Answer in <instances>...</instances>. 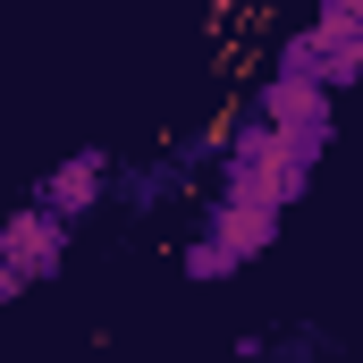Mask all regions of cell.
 I'll return each instance as SVG.
<instances>
[{
  "mask_svg": "<svg viewBox=\"0 0 363 363\" xmlns=\"http://www.w3.org/2000/svg\"><path fill=\"white\" fill-rule=\"evenodd\" d=\"M51 254H60L51 211H17V220H9V271H0V287H26L34 271H51Z\"/></svg>",
  "mask_w": 363,
  "mask_h": 363,
  "instance_id": "cell-2",
  "label": "cell"
},
{
  "mask_svg": "<svg viewBox=\"0 0 363 363\" xmlns=\"http://www.w3.org/2000/svg\"><path fill=\"white\" fill-rule=\"evenodd\" d=\"M296 178H304V135H287V127H262V135L245 144V169H237L245 203H279V194H296Z\"/></svg>",
  "mask_w": 363,
  "mask_h": 363,
  "instance_id": "cell-1",
  "label": "cell"
},
{
  "mask_svg": "<svg viewBox=\"0 0 363 363\" xmlns=\"http://www.w3.org/2000/svg\"><path fill=\"white\" fill-rule=\"evenodd\" d=\"M313 110H321V93H313V85H279V93H271V127H304Z\"/></svg>",
  "mask_w": 363,
  "mask_h": 363,
  "instance_id": "cell-3",
  "label": "cell"
},
{
  "mask_svg": "<svg viewBox=\"0 0 363 363\" xmlns=\"http://www.w3.org/2000/svg\"><path fill=\"white\" fill-rule=\"evenodd\" d=\"M93 186H101V169H93V161H85V169H60V178H51V211H77Z\"/></svg>",
  "mask_w": 363,
  "mask_h": 363,
  "instance_id": "cell-4",
  "label": "cell"
}]
</instances>
